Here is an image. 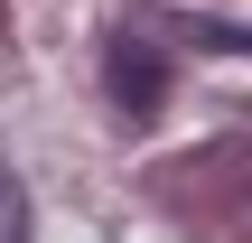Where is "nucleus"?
<instances>
[{
  "label": "nucleus",
  "instance_id": "obj_1",
  "mask_svg": "<svg viewBox=\"0 0 252 243\" xmlns=\"http://www.w3.org/2000/svg\"><path fill=\"white\" fill-rule=\"evenodd\" d=\"M103 94H112L122 122H150V112L168 103V47H159L150 28H112V47H103Z\"/></svg>",
  "mask_w": 252,
  "mask_h": 243
},
{
  "label": "nucleus",
  "instance_id": "obj_2",
  "mask_svg": "<svg viewBox=\"0 0 252 243\" xmlns=\"http://www.w3.org/2000/svg\"><path fill=\"white\" fill-rule=\"evenodd\" d=\"M0 243H28V187H19V169H0Z\"/></svg>",
  "mask_w": 252,
  "mask_h": 243
}]
</instances>
